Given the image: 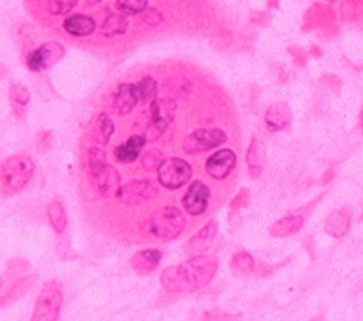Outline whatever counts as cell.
I'll use <instances>...</instances> for the list:
<instances>
[{
    "label": "cell",
    "instance_id": "6da1fadb",
    "mask_svg": "<svg viewBox=\"0 0 363 321\" xmlns=\"http://www.w3.org/2000/svg\"><path fill=\"white\" fill-rule=\"evenodd\" d=\"M218 257L216 255H193L182 265L167 266L159 282L167 293H193L201 291L214 280L218 272Z\"/></svg>",
    "mask_w": 363,
    "mask_h": 321
},
{
    "label": "cell",
    "instance_id": "7a4b0ae2",
    "mask_svg": "<svg viewBox=\"0 0 363 321\" xmlns=\"http://www.w3.org/2000/svg\"><path fill=\"white\" fill-rule=\"evenodd\" d=\"M186 227V215L174 204H164L152 212L146 221L140 223V231L147 240L172 242L180 237Z\"/></svg>",
    "mask_w": 363,
    "mask_h": 321
},
{
    "label": "cell",
    "instance_id": "3957f363",
    "mask_svg": "<svg viewBox=\"0 0 363 321\" xmlns=\"http://www.w3.org/2000/svg\"><path fill=\"white\" fill-rule=\"evenodd\" d=\"M36 163L27 153H16L0 163V195L13 197L30 184Z\"/></svg>",
    "mask_w": 363,
    "mask_h": 321
},
{
    "label": "cell",
    "instance_id": "277c9868",
    "mask_svg": "<svg viewBox=\"0 0 363 321\" xmlns=\"http://www.w3.org/2000/svg\"><path fill=\"white\" fill-rule=\"evenodd\" d=\"M65 291L59 280H50L40 289L38 299L34 305V312L30 321H57L61 316Z\"/></svg>",
    "mask_w": 363,
    "mask_h": 321
},
{
    "label": "cell",
    "instance_id": "5b68a950",
    "mask_svg": "<svg viewBox=\"0 0 363 321\" xmlns=\"http://www.w3.org/2000/svg\"><path fill=\"white\" fill-rule=\"evenodd\" d=\"M67 50L61 42H55V40H48V42H42V44L34 45L30 50H25V64L30 72L40 74L50 70L51 67H55L57 62L61 61L65 57Z\"/></svg>",
    "mask_w": 363,
    "mask_h": 321
},
{
    "label": "cell",
    "instance_id": "8992f818",
    "mask_svg": "<svg viewBox=\"0 0 363 321\" xmlns=\"http://www.w3.org/2000/svg\"><path fill=\"white\" fill-rule=\"evenodd\" d=\"M322 198L323 193H320L318 197L312 198L311 203H306L305 206H301V208L294 210V212H289V214L282 215V218H278V220L269 227V235H271L272 238H288L297 235V232L305 227L308 215L314 212L316 204H320Z\"/></svg>",
    "mask_w": 363,
    "mask_h": 321
},
{
    "label": "cell",
    "instance_id": "52a82bcc",
    "mask_svg": "<svg viewBox=\"0 0 363 321\" xmlns=\"http://www.w3.org/2000/svg\"><path fill=\"white\" fill-rule=\"evenodd\" d=\"M193 178L191 164L187 163L186 159L182 157H170L164 159L163 163L159 164L157 169V180L164 189L176 191L187 186Z\"/></svg>",
    "mask_w": 363,
    "mask_h": 321
},
{
    "label": "cell",
    "instance_id": "ba28073f",
    "mask_svg": "<svg viewBox=\"0 0 363 321\" xmlns=\"http://www.w3.org/2000/svg\"><path fill=\"white\" fill-rule=\"evenodd\" d=\"M227 142V133L223 129H197L193 130L191 135H187L184 140H182V150L189 155H195V153L210 152L214 147L221 146Z\"/></svg>",
    "mask_w": 363,
    "mask_h": 321
},
{
    "label": "cell",
    "instance_id": "9c48e42d",
    "mask_svg": "<svg viewBox=\"0 0 363 321\" xmlns=\"http://www.w3.org/2000/svg\"><path fill=\"white\" fill-rule=\"evenodd\" d=\"M210 187L203 180H195L189 184L187 191L182 197V210L191 218H201L210 208Z\"/></svg>",
    "mask_w": 363,
    "mask_h": 321
},
{
    "label": "cell",
    "instance_id": "30bf717a",
    "mask_svg": "<svg viewBox=\"0 0 363 321\" xmlns=\"http://www.w3.org/2000/svg\"><path fill=\"white\" fill-rule=\"evenodd\" d=\"M237 167V155L233 152L231 147H223V150H218L206 159V174L214 180H225L229 178L233 170Z\"/></svg>",
    "mask_w": 363,
    "mask_h": 321
},
{
    "label": "cell",
    "instance_id": "8fae6325",
    "mask_svg": "<svg viewBox=\"0 0 363 321\" xmlns=\"http://www.w3.org/2000/svg\"><path fill=\"white\" fill-rule=\"evenodd\" d=\"M155 187L152 186V181L147 180H133L125 186H119L118 198L127 206H140V204L147 203L152 198Z\"/></svg>",
    "mask_w": 363,
    "mask_h": 321
},
{
    "label": "cell",
    "instance_id": "7c38bea8",
    "mask_svg": "<svg viewBox=\"0 0 363 321\" xmlns=\"http://www.w3.org/2000/svg\"><path fill=\"white\" fill-rule=\"evenodd\" d=\"M216 237H218V221L210 220L206 225L201 227V229L187 240L186 246H184V252H186L189 257L206 254V252L212 248Z\"/></svg>",
    "mask_w": 363,
    "mask_h": 321
},
{
    "label": "cell",
    "instance_id": "4fadbf2b",
    "mask_svg": "<svg viewBox=\"0 0 363 321\" xmlns=\"http://www.w3.org/2000/svg\"><path fill=\"white\" fill-rule=\"evenodd\" d=\"M291 108L286 102H274L272 106L267 108L265 116H263V123L269 133H282V130L289 129L291 125Z\"/></svg>",
    "mask_w": 363,
    "mask_h": 321
},
{
    "label": "cell",
    "instance_id": "5bb4252c",
    "mask_svg": "<svg viewBox=\"0 0 363 321\" xmlns=\"http://www.w3.org/2000/svg\"><path fill=\"white\" fill-rule=\"evenodd\" d=\"M265 142L257 135L252 136L248 152H246V169H248L250 180H257L265 167Z\"/></svg>",
    "mask_w": 363,
    "mask_h": 321
},
{
    "label": "cell",
    "instance_id": "9a60e30c",
    "mask_svg": "<svg viewBox=\"0 0 363 321\" xmlns=\"http://www.w3.org/2000/svg\"><path fill=\"white\" fill-rule=\"evenodd\" d=\"M161 259H163V252H161V249L146 248L140 249V252H136V254L130 257L129 265L138 276H147V274H152V272L157 269Z\"/></svg>",
    "mask_w": 363,
    "mask_h": 321
},
{
    "label": "cell",
    "instance_id": "2e32d148",
    "mask_svg": "<svg viewBox=\"0 0 363 321\" xmlns=\"http://www.w3.org/2000/svg\"><path fill=\"white\" fill-rule=\"evenodd\" d=\"M96 21L91 16H85V13H70V16L65 17L62 21V30L72 36V38H85V36H91L95 33Z\"/></svg>",
    "mask_w": 363,
    "mask_h": 321
},
{
    "label": "cell",
    "instance_id": "e0dca14e",
    "mask_svg": "<svg viewBox=\"0 0 363 321\" xmlns=\"http://www.w3.org/2000/svg\"><path fill=\"white\" fill-rule=\"evenodd\" d=\"M352 225V210L339 208L328 215V220L323 223V229L331 238H345L350 231Z\"/></svg>",
    "mask_w": 363,
    "mask_h": 321
},
{
    "label": "cell",
    "instance_id": "ac0fdd59",
    "mask_svg": "<svg viewBox=\"0 0 363 321\" xmlns=\"http://www.w3.org/2000/svg\"><path fill=\"white\" fill-rule=\"evenodd\" d=\"M138 104L135 84H119L112 95V106L119 116H129Z\"/></svg>",
    "mask_w": 363,
    "mask_h": 321
},
{
    "label": "cell",
    "instance_id": "d6986e66",
    "mask_svg": "<svg viewBox=\"0 0 363 321\" xmlns=\"http://www.w3.org/2000/svg\"><path fill=\"white\" fill-rule=\"evenodd\" d=\"M146 144L147 138L144 133L130 135L123 144H119V146L116 147L113 155H116V159H118L119 163H130V161H136V159H138V155H140Z\"/></svg>",
    "mask_w": 363,
    "mask_h": 321
},
{
    "label": "cell",
    "instance_id": "ffe728a7",
    "mask_svg": "<svg viewBox=\"0 0 363 321\" xmlns=\"http://www.w3.org/2000/svg\"><path fill=\"white\" fill-rule=\"evenodd\" d=\"M231 272L238 278H248L259 274V265L254 259V255L246 249H238L231 257Z\"/></svg>",
    "mask_w": 363,
    "mask_h": 321
},
{
    "label": "cell",
    "instance_id": "44dd1931",
    "mask_svg": "<svg viewBox=\"0 0 363 321\" xmlns=\"http://www.w3.org/2000/svg\"><path fill=\"white\" fill-rule=\"evenodd\" d=\"M113 133H116V125H113L112 118L104 112L96 113L93 121H91V135H93L96 144L106 146L108 142L112 140Z\"/></svg>",
    "mask_w": 363,
    "mask_h": 321
},
{
    "label": "cell",
    "instance_id": "7402d4cb",
    "mask_svg": "<svg viewBox=\"0 0 363 321\" xmlns=\"http://www.w3.org/2000/svg\"><path fill=\"white\" fill-rule=\"evenodd\" d=\"M34 282H36V276H34V274L33 276H23L13 280L10 288L0 293V308H4V306L16 303L17 299H21L23 295H27V291L33 288Z\"/></svg>",
    "mask_w": 363,
    "mask_h": 321
},
{
    "label": "cell",
    "instance_id": "603a6c76",
    "mask_svg": "<svg viewBox=\"0 0 363 321\" xmlns=\"http://www.w3.org/2000/svg\"><path fill=\"white\" fill-rule=\"evenodd\" d=\"M45 215H48V221H50L53 232H55L57 237H62V235L67 232V225H68V215L62 201L53 198V201L48 204V208H45Z\"/></svg>",
    "mask_w": 363,
    "mask_h": 321
},
{
    "label": "cell",
    "instance_id": "cb8c5ba5",
    "mask_svg": "<svg viewBox=\"0 0 363 321\" xmlns=\"http://www.w3.org/2000/svg\"><path fill=\"white\" fill-rule=\"evenodd\" d=\"M28 104H30V91L23 84H13L10 87V106L11 112L17 119H23L27 116Z\"/></svg>",
    "mask_w": 363,
    "mask_h": 321
},
{
    "label": "cell",
    "instance_id": "d4e9b609",
    "mask_svg": "<svg viewBox=\"0 0 363 321\" xmlns=\"http://www.w3.org/2000/svg\"><path fill=\"white\" fill-rule=\"evenodd\" d=\"M127 25H129L127 16L119 13V11H113V13H108L104 17L101 30L106 38H116V36H121L127 30Z\"/></svg>",
    "mask_w": 363,
    "mask_h": 321
},
{
    "label": "cell",
    "instance_id": "484cf974",
    "mask_svg": "<svg viewBox=\"0 0 363 321\" xmlns=\"http://www.w3.org/2000/svg\"><path fill=\"white\" fill-rule=\"evenodd\" d=\"M157 81L152 76H144L140 81L135 84V93L138 102H153L157 98Z\"/></svg>",
    "mask_w": 363,
    "mask_h": 321
},
{
    "label": "cell",
    "instance_id": "4316f807",
    "mask_svg": "<svg viewBox=\"0 0 363 321\" xmlns=\"http://www.w3.org/2000/svg\"><path fill=\"white\" fill-rule=\"evenodd\" d=\"M78 0H45V13L51 17L68 16L76 8Z\"/></svg>",
    "mask_w": 363,
    "mask_h": 321
},
{
    "label": "cell",
    "instance_id": "83f0119b",
    "mask_svg": "<svg viewBox=\"0 0 363 321\" xmlns=\"http://www.w3.org/2000/svg\"><path fill=\"white\" fill-rule=\"evenodd\" d=\"M147 2L150 0H116V6L123 16H140L147 8Z\"/></svg>",
    "mask_w": 363,
    "mask_h": 321
},
{
    "label": "cell",
    "instance_id": "f1b7e54d",
    "mask_svg": "<svg viewBox=\"0 0 363 321\" xmlns=\"http://www.w3.org/2000/svg\"><path fill=\"white\" fill-rule=\"evenodd\" d=\"M164 157L163 153L159 152V150H150L142 155L140 163H142V169L144 170H157L159 164L163 163Z\"/></svg>",
    "mask_w": 363,
    "mask_h": 321
},
{
    "label": "cell",
    "instance_id": "f546056e",
    "mask_svg": "<svg viewBox=\"0 0 363 321\" xmlns=\"http://www.w3.org/2000/svg\"><path fill=\"white\" fill-rule=\"evenodd\" d=\"M53 147V133L51 130H42L36 138V152L45 155L48 152H51Z\"/></svg>",
    "mask_w": 363,
    "mask_h": 321
},
{
    "label": "cell",
    "instance_id": "4dcf8cb0",
    "mask_svg": "<svg viewBox=\"0 0 363 321\" xmlns=\"http://www.w3.org/2000/svg\"><path fill=\"white\" fill-rule=\"evenodd\" d=\"M142 21L146 23V25H152V27H159L161 23L164 21L163 13L157 10V8H146V10L140 13Z\"/></svg>",
    "mask_w": 363,
    "mask_h": 321
},
{
    "label": "cell",
    "instance_id": "1f68e13d",
    "mask_svg": "<svg viewBox=\"0 0 363 321\" xmlns=\"http://www.w3.org/2000/svg\"><path fill=\"white\" fill-rule=\"evenodd\" d=\"M250 203V191L248 189H240V191L231 198V203H229V210L231 212H238V210L246 208Z\"/></svg>",
    "mask_w": 363,
    "mask_h": 321
},
{
    "label": "cell",
    "instance_id": "d6a6232c",
    "mask_svg": "<svg viewBox=\"0 0 363 321\" xmlns=\"http://www.w3.org/2000/svg\"><path fill=\"white\" fill-rule=\"evenodd\" d=\"M28 271V263L25 259H16V261H10L8 263V272H6V276L8 278H21V272Z\"/></svg>",
    "mask_w": 363,
    "mask_h": 321
},
{
    "label": "cell",
    "instance_id": "836d02e7",
    "mask_svg": "<svg viewBox=\"0 0 363 321\" xmlns=\"http://www.w3.org/2000/svg\"><path fill=\"white\" fill-rule=\"evenodd\" d=\"M240 316H231V314H225V312L220 310H208L204 312L201 321H238Z\"/></svg>",
    "mask_w": 363,
    "mask_h": 321
},
{
    "label": "cell",
    "instance_id": "e575fe53",
    "mask_svg": "<svg viewBox=\"0 0 363 321\" xmlns=\"http://www.w3.org/2000/svg\"><path fill=\"white\" fill-rule=\"evenodd\" d=\"M250 23L259 25V27H267L271 23V16H269V11H252L250 13Z\"/></svg>",
    "mask_w": 363,
    "mask_h": 321
},
{
    "label": "cell",
    "instance_id": "d590c367",
    "mask_svg": "<svg viewBox=\"0 0 363 321\" xmlns=\"http://www.w3.org/2000/svg\"><path fill=\"white\" fill-rule=\"evenodd\" d=\"M289 53H294V61L297 67H305V62H306L305 51L299 50V47H289Z\"/></svg>",
    "mask_w": 363,
    "mask_h": 321
},
{
    "label": "cell",
    "instance_id": "8d00e7d4",
    "mask_svg": "<svg viewBox=\"0 0 363 321\" xmlns=\"http://www.w3.org/2000/svg\"><path fill=\"white\" fill-rule=\"evenodd\" d=\"M357 127H359V133L363 135V104L359 108V116H357Z\"/></svg>",
    "mask_w": 363,
    "mask_h": 321
},
{
    "label": "cell",
    "instance_id": "74e56055",
    "mask_svg": "<svg viewBox=\"0 0 363 321\" xmlns=\"http://www.w3.org/2000/svg\"><path fill=\"white\" fill-rule=\"evenodd\" d=\"M278 6H280V0H267V8L269 10H277Z\"/></svg>",
    "mask_w": 363,
    "mask_h": 321
},
{
    "label": "cell",
    "instance_id": "f35d334b",
    "mask_svg": "<svg viewBox=\"0 0 363 321\" xmlns=\"http://www.w3.org/2000/svg\"><path fill=\"white\" fill-rule=\"evenodd\" d=\"M4 74H6V68L2 67V64H0V78H2V76H4Z\"/></svg>",
    "mask_w": 363,
    "mask_h": 321
},
{
    "label": "cell",
    "instance_id": "ab89813d",
    "mask_svg": "<svg viewBox=\"0 0 363 321\" xmlns=\"http://www.w3.org/2000/svg\"><path fill=\"white\" fill-rule=\"evenodd\" d=\"M89 4H99V2H102V0H87Z\"/></svg>",
    "mask_w": 363,
    "mask_h": 321
},
{
    "label": "cell",
    "instance_id": "60d3db41",
    "mask_svg": "<svg viewBox=\"0 0 363 321\" xmlns=\"http://www.w3.org/2000/svg\"><path fill=\"white\" fill-rule=\"evenodd\" d=\"M308 321H322V316H316V317H312V320H308Z\"/></svg>",
    "mask_w": 363,
    "mask_h": 321
},
{
    "label": "cell",
    "instance_id": "b9f144b4",
    "mask_svg": "<svg viewBox=\"0 0 363 321\" xmlns=\"http://www.w3.org/2000/svg\"><path fill=\"white\" fill-rule=\"evenodd\" d=\"M2 286H4V280H2V278H0V288H2Z\"/></svg>",
    "mask_w": 363,
    "mask_h": 321
},
{
    "label": "cell",
    "instance_id": "7bdbcfd3",
    "mask_svg": "<svg viewBox=\"0 0 363 321\" xmlns=\"http://www.w3.org/2000/svg\"><path fill=\"white\" fill-rule=\"evenodd\" d=\"M362 218H363V210H362Z\"/></svg>",
    "mask_w": 363,
    "mask_h": 321
}]
</instances>
